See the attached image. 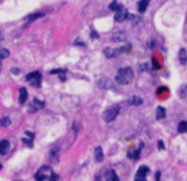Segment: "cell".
<instances>
[{
    "instance_id": "6da1fadb",
    "label": "cell",
    "mask_w": 187,
    "mask_h": 181,
    "mask_svg": "<svg viewBox=\"0 0 187 181\" xmlns=\"http://www.w3.org/2000/svg\"><path fill=\"white\" fill-rule=\"evenodd\" d=\"M134 78V70L130 66H126V68H121L118 69L116 77H115V80L118 84H129Z\"/></svg>"
},
{
    "instance_id": "7a4b0ae2",
    "label": "cell",
    "mask_w": 187,
    "mask_h": 181,
    "mask_svg": "<svg viewBox=\"0 0 187 181\" xmlns=\"http://www.w3.org/2000/svg\"><path fill=\"white\" fill-rule=\"evenodd\" d=\"M118 113H120V105H112V106H109L107 110L104 111L103 119L106 122H111L117 117Z\"/></svg>"
},
{
    "instance_id": "3957f363",
    "label": "cell",
    "mask_w": 187,
    "mask_h": 181,
    "mask_svg": "<svg viewBox=\"0 0 187 181\" xmlns=\"http://www.w3.org/2000/svg\"><path fill=\"white\" fill-rule=\"evenodd\" d=\"M26 80L30 83L32 87L35 88H40L41 87V82H42V75L40 71H32V73L26 75Z\"/></svg>"
},
{
    "instance_id": "277c9868",
    "label": "cell",
    "mask_w": 187,
    "mask_h": 181,
    "mask_svg": "<svg viewBox=\"0 0 187 181\" xmlns=\"http://www.w3.org/2000/svg\"><path fill=\"white\" fill-rule=\"evenodd\" d=\"M51 175H52V170H51L50 166H47V165L46 166H42V167L36 172L35 180L36 181H45L47 179H50Z\"/></svg>"
},
{
    "instance_id": "5b68a950",
    "label": "cell",
    "mask_w": 187,
    "mask_h": 181,
    "mask_svg": "<svg viewBox=\"0 0 187 181\" xmlns=\"http://www.w3.org/2000/svg\"><path fill=\"white\" fill-rule=\"evenodd\" d=\"M149 174V168L146 166H140L136 172V176H135V180L134 181H146V176Z\"/></svg>"
},
{
    "instance_id": "8992f818",
    "label": "cell",
    "mask_w": 187,
    "mask_h": 181,
    "mask_svg": "<svg viewBox=\"0 0 187 181\" xmlns=\"http://www.w3.org/2000/svg\"><path fill=\"white\" fill-rule=\"evenodd\" d=\"M129 17H130V14H129V12H127L125 8L120 9V10H117L116 13H115V21L118 22V23H121V22H123V21H126Z\"/></svg>"
},
{
    "instance_id": "52a82bcc",
    "label": "cell",
    "mask_w": 187,
    "mask_h": 181,
    "mask_svg": "<svg viewBox=\"0 0 187 181\" xmlns=\"http://www.w3.org/2000/svg\"><path fill=\"white\" fill-rule=\"evenodd\" d=\"M45 107V102L44 101H40V99H37L35 98L33 101L31 102L30 105V107H28V111L30 112H36L38 110H41V108H44Z\"/></svg>"
},
{
    "instance_id": "ba28073f",
    "label": "cell",
    "mask_w": 187,
    "mask_h": 181,
    "mask_svg": "<svg viewBox=\"0 0 187 181\" xmlns=\"http://www.w3.org/2000/svg\"><path fill=\"white\" fill-rule=\"evenodd\" d=\"M104 180L106 181H120L117 174L113 170H108L106 174H104Z\"/></svg>"
},
{
    "instance_id": "9c48e42d",
    "label": "cell",
    "mask_w": 187,
    "mask_h": 181,
    "mask_svg": "<svg viewBox=\"0 0 187 181\" xmlns=\"http://www.w3.org/2000/svg\"><path fill=\"white\" fill-rule=\"evenodd\" d=\"M50 161L51 163H57L59 162V148L57 147H54L50 151Z\"/></svg>"
},
{
    "instance_id": "30bf717a",
    "label": "cell",
    "mask_w": 187,
    "mask_h": 181,
    "mask_svg": "<svg viewBox=\"0 0 187 181\" xmlns=\"http://www.w3.org/2000/svg\"><path fill=\"white\" fill-rule=\"evenodd\" d=\"M27 98H28V92H27V89L24 87H22L21 89H19V103L23 105L26 101H27Z\"/></svg>"
},
{
    "instance_id": "8fae6325",
    "label": "cell",
    "mask_w": 187,
    "mask_h": 181,
    "mask_svg": "<svg viewBox=\"0 0 187 181\" xmlns=\"http://www.w3.org/2000/svg\"><path fill=\"white\" fill-rule=\"evenodd\" d=\"M9 147H10V145H9V142L8 140L4 139V140L0 142V154L5 156L8 153V151H9Z\"/></svg>"
},
{
    "instance_id": "7c38bea8",
    "label": "cell",
    "mask_w": 187,
    "mask_h": 181,
    "mask_svg": "<svg viewBox=\"0 0 187 181\" xmlns=\"http://www.w3.org/2000/svg\"><path fill=\"white\" fill-rule=\"evenodd\" d=\"M98 85L101 88H104V89H108V88H112V82L107 78H102L98 82Z\"/></svg>"
},
{
    "instance_id": "4fadbf2b",
    "label": "cell",
    "mask_w": 187,
    "mask_h": 181,
    "mask_svg": "<svg viewBox=\"0 0 187 181\" xmlns=\"http://www.w3.org/2000/svg\"><path fill=\"white\" fill-rule=\"evenodd\" d=\"M178 59H180V63L182 65H185L187 63V50L186 49H181L178 52Z\"/></svg>"
},
{
    "instance_id": "5bb4252c",
    "label": "cell",
    "mask_w": 187,
    "mask_h": 181,
    "mask_svg": "<svg viewBox=\"0 0 187 181\" xmlns=\"http://www.w3.org/2000/svg\"><path fill=\"white\" fill-rule=\"evenodd\" d=\"M149 3H150V0H140L137 4V9H139V12L140 13H144L146 10V8L148 5H149Z\"/></svg>"
},
{
    "instance_id": "9a60e30c",
    "label": "cell",
    "mask_w": 187,
    "mask_h": 181,
    "mask_svg": "<svg viewBox=\"0 0 187 181\" xmlns=\"http://www.w3.org/2000/svg\"><path fill=\"white\" fill-rule=\"evenodd\" d=\"M41 17H44V13H41V12L32 13V14H30V16L26 18V21H27L28 23H31V22H33L35 19H38V18H41Z\"/></svg>"
},
{
    "instance_id": "2e32d148",
    "label": "cell",
    "mask_w": 187,
    "mask_h": 181,
    "mask_svg": "<svg viewBox=\"0 0 187 181\" xmlns=\"http://www.w3.org/2000/svg\"><path fill=\"white\" fill-rule=\"evenodd\" d=\"M94 156H95V161H97V162H102L103 161V152H102V148H101V147H95Z\"/></svg>"
},
{
    "instance_id": "e0dca14e",
    "label": "cell",
    "mask_w": 187,
    "mask_h": 181,
    "mask_svg": "<svg viewBox=\"0 0 187 181\" xmlns=\"http://www.w3.org/2000/svg\"><path fill=\"white\" fill-rule=\"evenodd\" d=\"M143 148V144H140V148H139L137 151H134V149H130L129 151V158H131V159H137L139 158V152H140V149Z\"/></svg>"
},
{
    "instance_id": "ac0fdd59",
    "label": "cell",
    "mask_w": 187,
    "mask_h": 181,
    "mask_svg": "<svg viewBox=\"0 0 187 181\" xmlns=\"http://www.w3.org/2000/svg\"><path fill=\"white\" fill-rule=\"evenodd\" d=\"M155 116H157L158 120H163V119L166 117V108L159 106V107L157 108V115Z\"/></svg>"
},
{
    "instance_id": "d6986e66",
    "label": "cell",
    "mask_w": 187,
    "mask_h": 181,
    "mask_svg": "<svg viewBox=\"0 0 187 181\" xmlns=\"http://www.w3.org/2000/svg\"><path fill=\"white\" fill-rule=\"evenodd\" d=\"M112 41H113V42H121V41H125V33H122V32L115 33V35L112 36Z\"/></svg>"
},
{
    "instance_id": "ffe728a7",
    "label": "cell",
    "mask_w": 187,
    "mask_h": 181,
    "mask_svg": "<svg viewBox=\"0 0 187 181\" xmlns=\"http://www.w3.org/2000/svg\"><path fill=\"white\" fill-rule=\"evenodd\" d=\"M50 73L51 74H59L62 82H65V73H66V71L64 69H54V70H51Z\"/></svg>"
},
{
    "instance_id": "44dd1931",
    "label": "cell",
    "mask_w": 187,
    "mask_h": 181,
    "mask_svg": "<svg viewBox=\"0 0 187 181\" xmlns=\"http://www.w3.org/2000/svg\"><path fill=\"white\" fill-rule=\"evenodd\" d=\"M108 8H109V10H113V12L116 10V12H117V10H120V9H122L123 7L121 5V4H118V3L116 1V0H115V1H112L111 4H109V7H108Z\"/></svg>"
},
{
    "instance_id": "7402d4cb",
    "label": "cell",
    "mask_w": 187,
    "mask_h": 181,
    "mask_svg": "<svg viewBox=\"0 0 187 181\" xmlns=\"http://www.w3.org/2000/svg\"><path fill=\"white\" fill-rule=\"evenodd\" d=\"M177 130H178V133H186L187 131V121H181L178 124V126H177Z\"/></svg>"
},
{
    "instance_id": "603a6c76",
    "label": "cell",
    "mask_w": 187,
    "mask_h": 181,
    "mask_svg": "<svg viewBox=\"0 0 187 181\" xmlns=\"http://www.w3.org/2000/svg\"><path fill=\"white\" fill-rule=\"evenodd\" d=\"M129 102H130V105H136V106H139V105L143 103V98L137 97V96H134V97L130 98V101Z\"/></svg>"
},
{
    "instance_id": "cb8c5ba5",
    "label": "cell",
    "mask_w": 187,
    "mask_h": 181,
    "mask_svg": "<svg viewBox=\"0 0 187 181\" xmlns=\"http://www.w3.org/2000/svg\"><path fill=\"white\" fill-rule=\"evenodd\" d=\"M0 125H1L3 128H7V126H9V125H10V119H9V117H3L1 119V120H0Z\"/></svg>"
},
{
    "instance_id": "d4e9b609",
    "label": "cell",
    "mask_w": 187,
    "mask_h": 181,
    "mask_svg": "<svg viewBox=\"0 0 187 181\" xmlns=\"http://www.w3.org/2000/svg\"><path fill=\"white\" fill-rule=\"evenodd\" d=\"M9 50L8 49H0V59H5V58H8L9 56Z\"/></svg>"
},
{
    "instance_id": "484cf974",
    "label": "cell",
    "mask_w": 187,
    "mask_h": 181,
    "mask_svg": "<svg viewBox=\"0 0 187 181\" xmlns=\"http://www.w3.org/2000/svg\"><path fill=\"white\" fill-rule=\"evenodd\" d=\"M22 140L24 142V143H26V145H28L30 148H32V147H33V144H32V140H33V139H31V138H28V139H27V138H23Z\"/></svg>"
},
{
    "instance_id": "4316f807",
    "label": "cell",
    "mask_w": 187,
    "mask_h": 181,
    "mask_svg": "<svg viewBox=\"0 0 187 181\" xmlns=\"http://www.w3.org/2000/svg\"><path fill=\"white\" fill-rule=\"evenodd\" d=\"M59 180V176H57L55 172H52V175L50 176V179H49V181H57Z\"/></svg>"
},
{
    "instance_id": "83f0119b",
    "label": "cell",
    "mask_w": 187,
    "mask_h": 181,
    "mask_svg": "<svg viewBox=\"0 0 187 181\" xmlns=\"http://www.w3.org/2000/svg\"><path fill=\"white\" fill-rule=\"evenodd\" d=\"M26 135H27L28 138H31V139H33V138H35V135H33L32 131H26Z\"/></svg>"
},
{
    "instance_id": "f1b7e54d",
    "label": "cell",
    "mask_w": 187,
    "mask_h": 181,
    "mask_svg": "<svg viewBox=\"0 0 187 181\" xmlns=\"http://www.w3.org/2000/svg\"><path fill=\"white\" fill-rule=\"evenodd\" d=\"M158 148H159V149H164V144H163L162 140L158 142Z\"/></svg>"
},
{
    "instance_id": "f546056e",
    "label": "cell",
    "mask_w": 187,
    "mask_h": 181,
    "mask_svg": "<svg viewBox=\"0 0 187 181\" xmlns=\"http://www.w3.org/2000/svg\"><path fill=\"white\" fill-rule=\"evenodd\" d=\"M12 71H13V74H16V75L21 73V71H19V69H16V68H13V69H12Z\"/></svg>"
},
{
    "instance_id": "4dcf8cb0",
    "label": "cell",
    "mask_w": 187,
    "mask_h": 181,
    "mask_svg": "<svg viewBox=\"0 0 187 181\" xmlns=\"http://www.w3.org/2000/svg\"><path fill=\"white\" fill-rule=\"evenodd\" d=\"M157 181H160V172H157Z\"/></svg>"
},
{
    "instance_id": "1f68e13d",
    "label": "cell",
    "mask_w": 187,
    "mask_h": 181,
    "mask_svg": "<svg viewBox=\"0 0 187 181\" xmlns=\"http://www.w3.org/2000/svg\"><path fill=\"white\" fill-rule=\"evenodd\" d=\"M0 170H1V165H0Z\"/></svg>"
},
{
    "instance_id": "d6a6232c",
    "label": "cell",
    "mask_w": 187,
    "mask_h": 181,
    "mask_svg": "<svg viewBox=\"0 0 187 181\" xmlns=\"http://www.w3.org/2000/svg\"><path fill=\"white\" fill-rule=\"evenodd\" d=\"M0 37H1V35H0Z\"/></svg>"
}]
</instances>
